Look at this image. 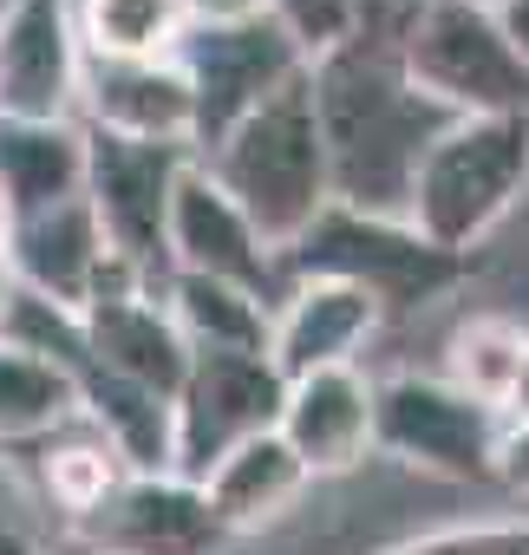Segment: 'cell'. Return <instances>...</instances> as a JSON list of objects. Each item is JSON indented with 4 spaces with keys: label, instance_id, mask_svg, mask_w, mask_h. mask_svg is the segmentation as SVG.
<instances>
[{
    "label": "cell",
    "instance_id": "23",
    "mask_svg": "<svg viewBox=\"0 0 529 555\" xmlns=\"http://www.w3.org/2000/svg\"><path fill=\"white\" fill-rule=\"evenodd\" d=\"M522 353H529V327H522V321H509V314H470V321L451 327V340H444V373H438V379L503 418L509 386H516V373H522Z\"/></svg>",
    "mask_w": 529,
    "mask_h": 555
},
{
    "label": "cell",
    "instance_id": "6",
    "mask_svg": "<svg viewBox=\"0 0 529 555\" xmlns=\"http://www.w3.org/2000/svg\"><path fill=\"white\" fill-rule=\"evenodd\" d=\"M496 444L503 418L438 373L373 379V451H386L392 464L444 483H496Z\"/></svg>",
    "mask_w": 529,
    "mask_h": 555
},
{
    "label": "cell",
    "instance_id": "11",
    "mask_svg": "<svg viewBox=\"0 0 529 555\" xmlns=\"http://www.w3.org/2000/svg\"><path fill=\"white\" fill-rule=\"evenodd\" d=\"M79 73L86 47L73 27V0H8L0 8V118H79Z\"/></svg>",
    "mask_w": 529,
    "mask_h": 555
},
{
    "label": "cell",
    "instance_id": "15",
    "mask_svg": "<svg viewBox=\"0 0 529 555\" xmlns=\"http://www.w3.org/2000/svg\"><path fill=\"white\" fill-rule=\"evenodd\" d=\"M275 431L308 464V477L360 470L373 457V379L360 366H334V373L288 379V399H282V425Z\"/></svg>",
    "mask_w": 529,
    "mask_h": 555
},
{
    "label": "cell",
    "instance_id": "5",
    "mask_svg": "<svg viewBox=\"0 0 529 555\" xmlns=\"http://www.w3.org/2000/svg\"><path fill=\"white\" fill-rule=\"evenodd\" d=\"M405 79L451 118H516L529 112V66L509 53L496 14L464 0H425L399 27Z\"/></svg>",
    "mask_w": 529,
    "mask_h": 555
},
{
    "label": "cell",
    "instance_id": "3",
    "mask_svg": "<svg viewBox=\"0 0 529 555\" xmlns=\"http://www.w3.org/2000/svg\"><path fill=\"white\" fill-rule=\"evenodd\" d=\"M522 196H529V112H516V118H457L425 151V164L412 177V196H405V222L431 248L470 261Z\"/></svg>",
    "mask_w": 529,
    "mask_h": 555
},
{
    "label": "cell",
    "instance_id": "16",
    "mask_svg": "<svg viewBox=\"0 0 529 555\" xmlns=\"http://www.w3.org/2000/svg\"><path fill=\"white\" fill-rule=\"evenodd\" d=\"M112 242L92 216L86 196L60 203V209H40V216H21L14 222V242H8V261L21 274V288L86 314L92 308V288H99V268H105Z\"/></svg>",
    "mask_w": 529,
    "mask_h": 555
},
{
    "label": "cell",
    "instance_id": "20",
    "mask_svg": "<svg viewBox=\"0 0 529 555\" xmlns=\"http://www.w3.org/2000/svg\"><path fill=\"white\" fill-rule=\"evenodd\" d=\"M79 418L131 464V477H170V399L105 373V366H86L79 373Z\"/></svg>",
    "mask_w": 529,
    "mask_h": 555
},
{
    "label": "cell",
    "instance_id": "32",
    "mask_svg": "<svg viewBox=\"0 0 529 555\" xmlns=\"http://www.w3.org/2000/svg\"><path fill=\"white\" fill-rule=\"evenodd\" d=\"M503 425H529V353H522V373L509 386V405H503Z\"/></svg>",
    "mask_w": 529,
    "mask_h": 555
},
{
    "label": "cell",
    "instance_id": "35",
    "mask_svg": "<svg viewBox=\"0 0 529 555\" xmlns=\"http://www.w3.org/2000/svg\"><path fill=\"white\" fill-rule=\"evenodd\" d=\"M14 222H21V216H14V203H8V190H0V248H8V242H14Z\"/></svg>",
    "mask_w": 529,
    "mask_h": 555
},
{
    "label": "cell",
    "instance_id": "25",
    "mask_svg": "<svg viewBox=\"0 0 529 555\" xmlns=\"http://www.w3.org/2000/svg\"><path fill=\"white\" fill-rule=\"evenodd\" d=\"M79 418V379L34 353L0 347V444H40Z\"/></svg>",
    "mask_w": 529,
    "mask_h": 555
},
{
    "label": "cell",
    "instance_id": "13",
    "mask_svg": "<svg viewBox=\"0 0 529 555\" xmlns=\"http://www.w3.org/2000/svg\"><path fill=\"white\" fill-rule=\"evenodd\" d=\"M386 308L347 282H288L269 321V360L282 379H308V373H334L353 366L360 347L379 334Z\"/></svg>",
    "mask_w": 529,
    "mask_h": 555
},
{
    "label": "cell",
    "instance_id": "33",
    "mask_svg": "<svg viewBox=\"0 0 529 555\" xmlns=\"http://www.w3.org/2000/svg\"><path fill=\"white\" fill-rule=\"evenodd\" d=\"M21 295V274H14V261H8V248H0V314H8V301Z\"/></svg>",
    "mask_w": 529,
    "mask_h": 555
},
{
    "label": "cell",
    "instance_id": "9",
    "mask_svg": "<svg viewBox=\"0 0 529 555\" xmlns=\"http://www.w3.org/2000/svg\"><path fill=\"white\" fill-rule=\"evenodd\" d=\"M177 66L190 73V92H196V157H203L261 99H275L295 73H308V53L269 14L248 27H190L177 47Z\"/></svg>",
    "mask_w": 529,
    "mask_h": 555
},
{
    "label": "cell",
    "instance_id": "19",
    "mask_svg": "<svg viewBox=\"0 0 529 555\" xmlns=\"http://www.w3.org/2000/svg\"><path fill=\"white\" fill-rule=\"evenodd\" d=\"M0 190H8L14 216L60 209L86 196V125H34V118H0Z\"/></svg>",
    "mask_w": 529,
    "mask_h": 555
},
{
    "label": "cell",
    "instance_id": "22",
    "mask_svg": "<svg viewBox=\"0 0 529 555\" xmlns=\"http://www.w3.org/2000/svg\"><path fill=\"white\" fill-rule=\"evenodd\" d=\"M40 483H47V496H53L73 522H92V516L131 483V464H125L86 418H73V425H60L53 438H40Z\"/></svg>",
    "mask_w": 529,
    "mask_h": 555
},
{
    "label": "cell",
    "instance_id": "10",
    "mask_svg": "<svg viewBox=\"0 0 529 555\" xmlns=\"http://www.w3.org/2000/svg\"><path fill=\"white\" fill-rule=\"evenodd\" d=\"M164 261L177 274H203V282H229L255 301H282L288 274H282V255L261 242V229L229 203V190L190 164L177 177V196H170V229H164Z\"/></svg>",
    "mask_w": 529,
    "mask_h": 555
},
{
    "label": "cell",
    "instance_id": "17",
    "mask_svg": "<svg viewBox=\"0 0 529 555\" xmlns=\"http://www.w3.org/2000/svg\"><path fill=\"white\" fill-rule=\"evenodd\" d=\"M86 353L92 366L157 392V399H177L183 373H190V340L177 334V321L164 314L157 288L144 295H118V301H92L86 308Z\"/></svg>",
    "mask_w": 529,
    "mask_h": 555
},
{
    "label": "cell",
    "instance_id": "37",
    "mask_svg": "<svg viewBox=\"0 0 529 555\" xmlns=\"http://www.w3.org/2000/svg\"><path fill=\"white\" fill-rule=\"evenodd\" d=\"M86 555H112V548H86Z\"/></svg>",
    "mask_w": 529,
    "mask_h": 555
},
{
    "label": "cell",
    "instance_id": "36",
    "mask_svg": "<svg viewBox=\"0 0 529 555\" xmlns=\"http://www.w3.org/2000/svg\"><path fill=\"white\" fill-rule=\"evenodd\" d=\"M464 8H483V14H496V8H503V0H464Z\"/></svg>",
    "mask_w": 529,
    "mask_h": 555
},
{
    "label": "cell",
    "instance_id": "4",
    "mask_svg": "<svg viewBox=\"0 0 529 555\" xmlns=\"http://www.w3.org/2000/svg\"><path fill=\"white\" fill-rule=\"evenodd\" d=\"M282 274L288 282H347L392 314V308H425L451 295L470 274V261L431 248L405 216H366V209L327 203L282 248Z\"/></svg>",
    "mask_w": 529,
    "mask_h": 555
},
{
    "label": "cell",
    "instance_id": "30",
    "mask_svg": "<svg viewBox=\"0 0 529 555\" xmlns=\"http://www.w3.org/2000/svg\"><path fill=\"white\" fill-rule=\"evenodd\" d=\"M496 483L509 496L529 503V425H503V444H496Z\"/></svg>",
    "mask_w": 529,
    "mask_h": 555
},
{
    "label": "cell",
    "instance_id": "14",
    "mask_svg": "<svg viewBox=\"0 0 529 555\" xmlns=\"http://www.w3.org/2000/svg\"><path fill=\"white\" fill-rule=\"evenodd\" d=\"M86 535L92 548H112V555H216L229 542L209 496L183 477H131L86 522Z\"/></svg>",
    "mask_w": 529,
    "mask_h": 555
},
{
    "label": "cell",
    "instance_id": "2",
    "mask_svg": "<svg viewBox=\"0 0 529 555\" xmlns=\"http://www.w3.org/2000/svg\"><path fill=\"white\" fill-rule=\"evenodd\" d=\"M222 190L229 203L261 229L275 255L334 203V183H327V144H321V118H314V86L308 73H295L275 99H261L229 138H216L203 157H196Z\"/></svg>",
    "mask_w": 529,
    "mask_h": 555
},
{
    "label": "cell",
    "instance_id": "26",
    "mask_svg": "<svg viewBox=\"0 0 529 555\" xmlns=\"http://www.w3.org/2000/svg\"><path fill=\"white\" fill-rule=\"evenodd\" d=\"M0 347L34 353V360H47V366H66L73 379L92 366V353H86V314H73V308L47 301V295H34V288H21V295L8 301V314H0Z\"/></svg>",
    "mask_w": 529,
    "mask_h": 555
},
{
    "label": "cell",
    "instance_id": "8",
    "mask_svg": "<svg viewBox=\"0 0 529 555\" xmlns=\"http://www.w3.org/2000/svg\"><path fill=\"white\" fill-rule=\"evenodd\" d=\"M196 164L190 144H138L86 125V203L112 242V255L138 261L151 282H164V229H170V196L177 177Z\"/></svg>",
    "mask_w": 529,
    "mask_h": 555
},
{
    "label": "cell",
    "instance_id": "18",
    "mask_svg": "<svg viewBox=\"0 0 529 555\" xmlns=\"http://www.w3.org/2000/svg\"><path fill=\"white\" fill-rule=\"evenodd\" d=\"M308 483H314V477H308V464L288 451V438H282V431H261V438H248L242 451H229L196 490L209 496V509H216V522H222L229 535H248V529L282 522V516L301 503Z\"/></svg>",
    "mask_w": 529,
    "mask_h": 555
},
{
    "label": "cell",
    "instance_id": "21",
    "mask_svg": "<svg viewBox=\"0 0 529 555\" xmlns=\"http://www.w3.org/2000/svg\"><path fill=\"white\" fill-rule=\"evenodd\" d=\"M164 314L177 321V334L190 340V353H269V321L275 308L255 301L229 282H203V274H164L157 282Z\"/></svg>",
    "mask_w": 529,
    "mask_h": 555
},
{
    "label": "cell",
    "instance_id": "1",
    "mask_svg": "<svg viewBox=\"0 0 529 555\" xmlns=\"http://www.w3.org/2000/svg\"><path fill=\"white\" fill-rule=\"evenodd\" d=\"M399 27H405L399 14L366 0L360 34L340 40L334 53L308 60L334 203L366 209V216H405V196H412L425 151L438 144L444 125H457L438 99H425L405 79Z\"/></svg>",
    "mask_w": 529,
    "mask_h": 555
},
{
    "label": "cell",
    "instance_id": "34",
    "mask_svg": "<svg viewBox=\"0 0 529 555\" xmlns=\"http://www.w3.org/2000/svg\"><path fill=\"white\" fill-rule=\"evenodd\" d=\"M0 555H47L40 542H27L21 529H0Z\"/></svg>",
    "mask_w": 529,
    "mask_h": 555
},
{
    "label": "cell",
    "instance_id": "28",
    "mask_svg": "<svg viewBox=\"0 0 529 555\" xmlns=\"http://www.w3.org/2000/svg\"><path fill=\"white\" fill-rule=\"evenodd\" d=\"M275 21L288 27V40H295L308 60H321V53H334L340 40L360 34L366 0H275Z\"/></svg>",
    "mask_w": 529,
    "mask_h": 555
},
{
    "label": "cell",
    "instance_id": "24",
    "mask_svg": "<svg viewBox=\"0 0 529 555\" xmlns=\"http://www.w3.org/2000/svg\"><path fill=\"white\" fill-rule=\"evenodd\" d=\"M86 60H177L190 21L177 0H73Z\"/></svg>",
    "mask_w": 529,
    "mask_h": 555
},
{
    "label": "cell",
    "instance_id": "31",
    "mask_svg": "<svg viewBox=\"0 0 529 555\" xmlns=\"http://www.w3.org/2000/svg\"><path fill=\"white\" fill-rule=\"evenodd\" d=\"M496 27H503L509 53L529 66V0H503V8H496Z\"/></svg>",
    "mask_w": 529,
    "mask_h": 555
},
{
    "label": "cell",
    "instance_id": "7",
    "mask_svg": "<svg viewBox=\"0 0 529 555\" xmlns=\"http://www.w3.org/2000/svg\"><path fill=\"white\" fill-rule=\"evenodd\" d=\"M288 379L269 353H196L170 399V477L203 483L229 451L282 425Z\"/></svg>",
    "mask_w": 529,
    "mask_h": 555
},
{
    "label": "cell",
    "instance_id": "27",
    "mask_svg": "<svg viewBox=\"0 0 529 555\" xmlns=\"http://www.w3.org/2000/svg\"><path fill=\"white\" fill-rule=\"evenodd\" d=\"M373 555H529V509L522 516H483V522L425 529V535H405V542L373 548Z\"/></svg>",
    "mask_w": 529,
    "mask_h": 555
},
{
    "label": "cell",
    "instance_id": "12",
    "mask_svg": "<svg viewBox=\"0 0 529 555\" xmlns=\"http://www.w3.org/2000/svg\"><path fill=\"white\" fill-rule=\"evenodd\" d=\"M79 125L138 138V144H190L196 151V92L177 60H86L79 73Z\"/></svg>",
    "mask_w": 529,
    "mask_h": 555
},
{
    "label": "cell",
    "instance_id": "29",
    "mask_svg": "<svg viewBox=\"0 0 529 555\" xmlns=\"http://www.w3.org/2000/svg\"><path fill=\"white\" fill-rule=\"evenodd\" d=\"M190 27H248V21H269L275 0H177Z\"/></svg>",
    "mask_w": 529,
    "mask_h": 555
}]
</instances>
